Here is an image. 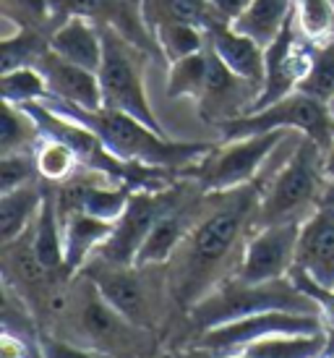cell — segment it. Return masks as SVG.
Instances as JSON below:
<instances>
[{
	"instance_id": "52a82bcc",
	"label": "cell",
	"mask_w": 334,
	"mask_h": 358,
	"mask_svg": "<svg viewBox=\"0 0 334 358\" xmlns=\"http://www.w3.org/2000/svg\"><path fill=\"white\" fill-rule=\"evenodd\" d=\"M102 40H105V55L97 71L102 108L128 113L157 134H165L144 90V63L149 55L112 27H102Z\"/></svg>"
},
{
	"instance_id": "1f68e13d",
	"label": "cell",
	"mask_w": 334,
	"mask_h": 358,
	"mask_svg": "<svg viewBox=\"0 0 334 358\" xmlns=\"http://www.w3.org/2000/svg\"><path fill=\"white\" fill-rule=\"evenodd\" d=\"M31 180H40L34 152H10L0 155V194L27 186Z\"/></svg>"
},
{
	"instance_id": "d6986e66",
	"label": "cell",
	"mask_w": 334,
	"mask_h": 358,
	"mask_svg": "<svg viewBox=\"0 0 334 358\" xmlns=\"http://www.w3.org/2000/svg\"><path fill=\"white\" fill-rule=\"evenodd\" d=\"M60 225H63V257L71 275H79L115 230V222L87 212H73L66 220H60Z\"/></svg>"
},
{
	"instance_id": "5bb4252c",
	"label": "cell",
	"mask_w": 334,
	"mask_h": 358,
	"mask_svg": "<svg viewBox=\"0 0 334 358\" xmlns=\"http://www.w3.org/2000/svg\"><path fill=\"white\" fill-rule=\"evenodd\" d=\"M259 94H261L259 84H251V81L240 79L238 73H233L209 48V79L201 97L196 100L198 115L204 123H212L219 129L227 120L246 115L254 110Z\"/></svg>"
},
{
	"instance_id": "44dd1931",
	"label": "cell",
	"mask_w": 334,
	"mask_h": 358,
	"mask_svg": "<svg viewBox=\"0 0 334 358\" xmlns=\"http://www.w3.org/2000/svg\"><path fill=\"white\" fill-rule=\"evenodd\" d=\"M295 10V0H251V6L233 21V29L251 37L266 50L282 34Z\"/></svg>"
},
{
	"instance_id": "4316f807",
	"label": "cell",
	"mask_w": 334,
	"mask_h": 358,
	"mask_svg": "<svg viewBox=\"0 0 334 358\" xmlns=\"http://www.w3.org/2000/svg\"><path fill=\"white\" fill-rule=\"evenodd\" d=\"M42 134L37 120L21 105L3 102V131H0V155L10 152H34Z\"/></svg>"
},
{
	"instance_id": "f546056e",
	"label": "cell",
	"mask_w": 334,
	"mask_h": 358,
	"mask_svg": "<svg viewBox=\"0 0 334 358\" xmlns=\"http://www.w3.org/2000/svg\"><path fill=\"white\" fill-rule=\"evenodd\" d=\"M0 92H3V102L10 105H29V102H40L48 94V81L37 69L24 66V69L8 71L0 79Z\"/></svg>"
},
{
	"instance_id": "d4e9b609",
	"label": "cell",
	"mask_w": 334,
	"mask_h": 358,
	"mask_svg": "<svg viewBox=\"0 0 334 358\" xmlns=\"http://www.w3.org/2000/svg\"><path fill=\"white\" fill-rule=\"evenodd\" d=\"M152 31H154V40H157V48L165 63H175L180 58L204 52L209 45L207 31L201 27L186 24V21H162Z\"/></svg>"
},
{
	"instance_id": "74e56055",
	"label": "cell",
	"mask_w": 334,
	"mask_h": 358,
	"mask_svg": "<svg viewBox=\"0 0 334 358\" xmlns=\"http://www.w3.org/2000/svg\"><path fill=\"white\" fill-rule=\"evenodd\" d=\"M329 108H332V113H334V102H332V105H329Z\"/></svg>"
},
{
	"instance_id": "4fadbf2b",
	"label": "cell",
	"mask_w": 334,
	"mask_h": 358,
	"mask_svg": "<svg viewBox=\"0 0 334 358\" xmlns=\"http://www.w3.org/2000/svg\"><path fill=\"white\" fill-rule=\"evenodd\" d=\"M303 222H275L251 233L240 257L238 278L246 282H269L290 278L295 267V251Z\"/></svg>"
},
{
	"instance_id": "9a60e30c",
	"label": "cell",
	"mask_w": 334,
	"mask_h": 358,
	"mask_svg": "<svg viewBox=\"0 0 334 358\" xmlns=\"http://www.w3.org/2000/svg\"><path fill=\"white\" fill-rule=\"evenodd\" d=\"M295 269L305 272L321 288L334 290V199L324 201L300 225Z\"/></svg>"
},
{
	"instance_id": "9c48e42d",
	"label": "cell",
	"mask_w": 334,
	"mask_h": 358,
	"mask_svg": "<svg viewBox=\"0 0 334 358\" xmlns=\"http://www.w3.org/2000/svg\"><path fill=\"white\" fill-rule=\"evenodd\" d=\"M279 129L298 131L311 141H316L321 152H326L334 141V113L326 102H319L295 90L293 94L272 102L269 108L246 113L235 120H227L225 126H219V134H222V141H233Z\"/></svg>"
},
{
	"instance_id": "6da1fadb",
	"label": "cell",
	"mask_w": 334,
	"mask_h": 358,
	"mask_svg": "<svg viewBox=\"0 0 334 358\" xmlns=\"http://www.w3.org/2000/svg\"><path fill=\"white\" fill-rule=\"evenodd\" d=\"M261 183L230 191H207L201 215L167 262V285L180 317L235 275L246 241L259 228Z\"/></svg>"
},
{
	"instance_id": "836d02e7",
	"label": "cell",
	"mask_w": 334,
	"mask_h": 358,
	"mask_svg": "<svg viewBox=\"0 0 334 358\" xmlns=\"http://www.w3.org/2000/svg\"><path fill=\"white\" fill-rule=\"evenodd\" d=\"M209 6L217 13V19L225 21V24H233L251 6V0H209Z\"/></svg>"
},
{
	"instance_id": "f35d334b",
	"label": "cell",
	"mask_w": 334,
	"mask_h": 358,
	"mask_svg": "<svg viewBox=\"0 0 334 358\" xmlns=\"http://www.w3.org/2000/svg\"><path fill=\"white\" fill-rule=\"evenodd\" d=\"M329 358H334V356H329Z\"/></svg>"
},
{
	"instance_id": "8d00e7d4",
	"label": "cell",
	"mask_w": 334,
	"mask_h": 358,
	"mask_svg": "<svg viewBox=\"0 0 334 358\" xmlns=\"http://www.w3.org/2000/svg\"><path fill=\"white\" fill-rule=\"evenodd\" d=\"M225 358H251L248 353H238V356H225Z\"/></svg>"
},
{
	"instance_id": "4dcf8cb0",
	"label": "cell",
	"mask_w": 334,
	"mask_h": 358,
	"mask_svg": "<svg viewBox=\"0 0 334 358\" xmlns=\"http://www.w3.org/2000/svg\"><path fill=\"white\" fill-rule=\"evenodd\" d=\"M295 6L305 37L319 45L334 40V0H295Z\"/></svg>"
},
{
	"instance_id": "7a4b0ae2",
	"label": "cell",
	"mask_w": 334,
	"mask_h": 358,
	"mask_svg": "<svg viewBox=\"0 0 334 358\" xmlns=\"http://www.w3.org/2000/svg\"><path fill=\"white\" fill-rule=\"evenodd\" d=\"M40 105L50 108L52 113L63 115V118L81 123L84 129H89L105 144V150L110 155H115L123 162H138V165H149V168L175 170L177 176H180V170L196 165L198 159L215 147L209 141L167 139L165 134H157L154 129H149L147 123H141L138 118L128 115V113H120V110H87L58 100L52 94H45Z\"/></svg>"
},
{
	"instance_id": "ba28073f",
	"label": "cell",
	"mask_w": 334,
	"mask_h": 358,
	"mask_svg": "<svg viewBox=\"0 0 334 358\" xmlns=\"http://www.w3.org/2000/svg\"><path fill=\"white\" fill-rule=\"evenodd\" d=\"M290 136V131H266L246 139H233L215 144L198 159L196 165L180 170L183 178L196 180L204 191H230L259 180L269 157L279 150V144Z\"/></svg>"
},
{
	"instance_id": "ac0fdd59",
	"label": "cell",
	"mask_w": 334,
	"mask_h": 358,
	"mask_svg": "<svg viewBox=\"0 0 334 358\" xmlns=\"http://www.w3.org/2000/svg\"><path fill=\"white\" fill-rule=\"evenodd\" d=\"M50 50L89 71H99L105 55L102 27L84 16H68L50 31Z\"/></svg>"
},
{
	"instance_id": "2e32d148",
	"label": "cell",
	"mask_w": 334,
	"mask_h": 358,
	"mask_svg": "<svg viewBox=\"0 0 334 358\" xmlns=\"http://www.w3.org/2000/svg\"><path fill=\"white\" fill-rule=\"evenodd\" d=\"M34 69L48 81V94L87 110L102 108V90H99L97 71H89L84 66H76L71 60L60 58L50 48L42 52V58L37 60Z\"/></svg>"
},
{
	"instance_id": "83f0119b",
	"label": "cell",
	"mask_w": 334,
	"mask_h": 358,
	"mask_svg": "<svg viewBox=\"0 0 334 358\" xmlns=\"http://www.w3.org/2000/svg\"><path fill=\"white\" fill-rule=\"evenodd\" d=\"M34 159H37V170H40V178L45 183L58 186L63 180H68L76 170L81 168L76 152L71 150L68 144H63L58 139H48L42 136L37 150H34Z\"/></svg>"
},
{
	"instance_id": "d590c367",
	"label": "cell",
	"mask_w": 334,
	"mask_h": 358,
	"mask_svg": "<svg viewBox=\"0 0 334 358\" xmlns=\"http://www.w3.org/2000/svg\"><path fill=\"white\" fill-rule=\"evenodd\" d=\"M149 358H173V350H170V348H162V350H157L154 356H149Z\"/></svg>"
},
{
	"instance_id": "8992f818",
	"label": "cell",
	"mask_w": 334,
	"mask_h": 358,
	"mask_svg": "<svg viewBox=\"0 0 334 358\" xmlns=\"http://www.w3.org/2000/svg\"><path fill=\"white\" fill-rule=\"evenodd\" d=\"M261 183L259 228L275 222H305L324 201L334 199V186L324 173V152L308 136H298L282 165Z\"/></svg>"
},
{
	"instance_id": "484cf974",
	"label": "cell",
	"mask_w": 334,
	"mask_h": 358,
	"mask_svg": "<svg viewBox=\"0 0 334 358\" xmlns=\"http://www.w3.org/2000/svg\"><path fill=\"white\" fill-rule=\"evenodd\" d=\"M209 79V45L204 52L180 58L170 63V73H167V97L170 100H180V97H191L198 100L201 92L207 87Z\"/></svg>"
},
{
	"instance_id": "5b68a950",
	"label": "cell",
	"mask_w": 334,
	"mask_h": 358,
	"mask_svg": "<svg viewBox=\"0 0 334 358\" xmlns=\"http://www.w3.org/2000/svg\"><path fill=\"white\" fill-rule=\"evenodd\" d=\"M81 275L94 280L99 293L105 296L110 306L120 311L128 322L136 327L149 329L167 340V332L177 327L180 311L175 308V301L170 296L167 285V267L165 264H110L102 259H89Z\"/></svg>"
},
{
	"instance_id": "e575fe53",
	"label": "cell",
	"mask_w": 334,
	"mask_h": 358,
	"mask_svg": "<svg viewBox=\"0 0 334 358\" xmlns=\"http://www.w3.org/2000/svg\"><path fill=\"white\" fill-rule=\"evenodd\" d=\"M324 173H326V178H329V183L334 186V141H332V147L324 152Z\"/></svg>"
},
{
	"instance_id": "30bf717a",
	"label": "cell",
	"mask_w": 334,
	"mask_h": 358,
	"mask_svg": "<svg viewBox=\"0 0 334 358\" xmlns=\"http://www.w3.org/2000/svg\"><path fill=\"white\" fill-rule=\"evenodd\" d=\"M326 329L324 319L319 314H295V311H264L254 317H243L235 322H225L219 327H212L201 332L186 345L215 353L217 358L238 356L246 348H251L259 340H266L272 335H303V332H321ZM175 348V345H173Z\"/></svg>"
},
{
	"instance_id": "e0dca14e",
	"label": "cell",
	"mask_w": 334,
	"mask_h": 358,
	"mask_svg": "<svg viewBox=\"0 0 334 358\" xmlns=\"http://www.w3.org/2000/svg\"><path fill=\"white\" fill-rule=\"evenodd\" d=\"M209 37V48L217 58L225 63L227 69L238 73L240 79L251 81V84H259L264 87V76H266V55L264 48L254 42L251 37L240 34L238 29H233V24H225L219 21L212 29L207 31Z\"/></svg>"
},
{
	"instance_id": "3957f363",
	"label": "cell",
	"mask_w": 334,
	"mask_h": 358,
	"mask_svg": "<svg viewBox=\"0 0 334 358\" xmlns=\"http://www.w3.org/2000/svg\"><path fill=\"white\" fill-rule=\"evenodd\" d=\"M42 332H52L76 345L97 348L112 358H149L162 350L165 343L159 335L136 327L120 311H115L99 293L94 280L81 272L71 282L68 303L63 314L50 324V329Z\"/></svg>"
},
{
	"instance_id": "8fae6325",
	"label": "cell",
	"mask_w": 334,
	"mask_h": 358,
	"mask_svg": "<svg viewBox=\"0 0 334 358\" xmlns=\"http://www.w3.org/2000/svg\"><path fill=\"white\" fill-rule=\"evenodd\" d=\"M183 186H186V178L180 176L175 183H170L167 189L159 191H133L131 199H128L126 212L120 215V220L115 222V230L110 236L99 251L94 254L102 262H110V264H136V257L144 241L149 238L152 228L157 225V220L165 215L167 209L177 201V196L183 194ZM92 257V259H94Z\"/></svg>"
},
{
	"instance_id": "d6a6232c",
	"label": "cell",
	"mask_w": 334,
	"mask_h": 358,
	"mask_svg": "<svg viewBox=\"0 0 334 358\" xmlns=\"http://www.w3.org/2000/svg\"><path fill=\"white\" fill-rule=\"evenodd\" d=\"M40 350L42 358H112L110 353L87 348V345H76V343L58 338L52 332H40Z\"/></svg>"
},
{
	"instance_id": "cb8c5ba5",
	"label": "cell",
	"mask_w": 334,
	"mask_h": 358,
	"mask_svg": "<svg viewBox=\"0 0 334 358\" xmlns=\"http://www.w3.org/2000/svg\"><path fill=\"white\" fill-rule=\"evenodd\" d=\"M144 19L152 29L162 21H186L204 31L219 24L209 0H144Z\"/></svg>"
},
{
	"instance_id": "603a6c76",
	"label": "cell",
	"mask_w": 334,
	"mask_h": 358,
	"mask_svg": "<svg viewBox=\"0 0 334 358\" xmlns=\"http://www.w3.org/2000/svg\"><path fill=\"white\" fill-rule=\"evenodd\" d=\"M251 358H329L332 338L329 332H303V335H272L246 348Z\"/></svg>"
},
{
	"instance_id": "ffe728a7",
	"label": "cell",
	"mask_w": 334,
	"mask_h": 358,
	"mask_svg": "<svg viewBox=\"0 0 334 358\" xmlns=\"http://www.w3.org/2000/svg\"><path fill=\"white\" fill-rule=\"evenodd\" d=\"M45 191H48V183L40 178L8 194H0V241L3 243L16 241L31 228L45 201Z\"/></svg>"
},
{
	"instance_id": "277c9868",
	"label": "cell",
	"mask_w": 334,
	"mask_h": 358,
	"mask_svg": "<svg viewBox=\"0 0 334 358\" xmlns=\"http://www.w3.org/2000/svg\"><path fill=\"white\" fill-rule=\"evenodd\" d=\"M264 311H295V314H319L321 317L319 303L298 288L293 278L246 282L238 275H230L209 296L198 301L188 314H183L175 332L170 335V345H186L207 329L243 317L264 314Z\"/></svg>"
},
{
	"instance_id": "f1b7e54d",
	"label": "cell",
	"mask_w": 334,
	"mask_h": 358,
	"mask_svg": "<svg viewBox=\"0 0 334 358\" xmlns=\"http://www.w3.org/2000/svg\"><path fill=\"white\" fill-rule=\"evenodd\" d=\"M298 92L319 102H326V105L334 102V40L316 48L314 66L298 84Z\"/></svg>"
},
{
	"instance_id": "7402d4cb",
	"label": "cell",
	"mask_w": 334,
	"mask_h": 358,
	"mask_svg": "<svg viewBox=\"0 0 334 358\" xmlns=\"http://www.w3.org/2000/svg\"><path fill=\"white\" fill-rule=\"evenodd\" d=\"M29 233L34 254L42 262V267L50 269V272H68L66 269V257H63V225H60L58 207H55V196H52V186L50 183L48 191H45V201H42L40 215L34 217Z\"/></svg>"
},
{
	"instance_id": "7c38bea8",
	"label": "cell",
	"mask_w": 334,
	"mask_h": 358,
	"mask_svg": "<svg viewBox=\"0 0 334 358\" xmlns=\"http://www.w3.org/2000/svg\"><path fill=\"white\" fill-rule=\"evenodd\" d=\"M316 48H319V42L305 37V31L298 24V10H295V16L287 21L282 34L264 50L266 55L264 87H261V94H259V100H256L251 113L269 108L272 102L293 94L298 90V84L303 81V76L314 66Z\"/></svg>"
}]
</instances>
